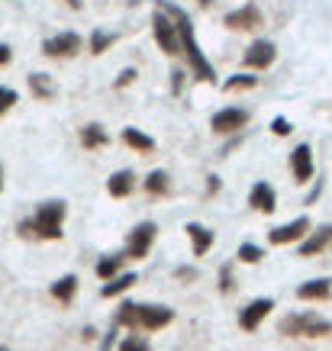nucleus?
I'll return each mask as SVG.
<instances>
[{"mask_svg":"<svg viewBox=\"0 0 332 351\" xmlns=\"http://www.w3.org/2000/svg\"><path fill=\"white\" fill-rule=\"evenodd\" d=\"M75 293H78V277L75 274H68V277H62V280L52 284V297L58 300V303H71Z\"/></svg>","mask_w":332,"mask_h":351,"instance_id":"a211bd4d","label":"nucleus"},{"mask_svg":"<svg viewBox=\"0 0 332 351\" xmlns=\"http://www.w3.org/2000/svg\"><path fill=\"white\" fill-rule=\"evenodd\" d=\"M174 313L168 306H139V316H136V329L142 332H158L165 326H171Z\"/></svg>","mask_w":332,"mask_h":351,"instance_id":"20e7f679","label":"nucleus"},{"mask_svg":"<svg viewBox=\"0 0 332 351\" xmlns=\"http://www.w3.org/2000/svg\"><path fill=\"white\" fill-rule=\"evenodd\" d=\"M271 129H274L278 136H287V132H290V123H287V119H274V123H271Z\"/></svg>","mask_w":332,"mask_h":351,"instance_id":"7c9ffc66","label":"nucleus"},{"mask_svg":"<svg viewBox=\"0 0 332 351\" xmlns=\"http://www.w3.org/2000/svg\"><path fill=\"white\" fill-rule=\"evenodd\" d=\"M136 280H139L136 274H119V277H113L107 287H104V297H119V293H126V290L132 287Z\"/></svg>","mask_w":332,"mask_h":351,"instance_id":"aec40b11","label":"nucleus"},{"mask_svg":"<svg viewBox=\"0 0 332 351\" xmlns=\"http://www.w3.org/2000/svg\"><path fill=\"white\" fill-rule=\"evenodd\" d=\"M248 123V113L246 110H223V113H216L213 117V129L216 132H236Z\"/></svg>","mask_w":332,"mask_h":351,"instance_id":"9d476101","label":"nucleus"},{"mask_svg":"<svg viewBox=\"0 0 332 351\" xmlns=\"http://www.w3.org/2000/svg\"><path fill=\"white\" fill-rule=\"evenodd\" d=\"M117 351H149V341L142 339V335H129V339L119 341Z\"/></svg>","mask_w":332,"mask_h":351,"instance_id":"bb28decb","label":"nucleus"},{"mask_svg":"<svg viewBox=\"0 0 332 351\" xmlns=\"http://www.w3.org/2000/svg\"><path fill=\"white\" fill-rule=\"evenodd\" d=\"M13 104H16V94H13L10 87H0V117H3V113H7Z\"/></svg>","mask_w":332,"mask_h":351,"instance_id":"c85d7f7f","label":"nucleus"},{"mask_svg":"<svg viewBox=\"0 0 332 351\" xmlns=\"http://www.w3.org/2000/svg\"><path fill=\"white\" fill-rule=\"evenodd\" d=\"M274 309V300H268V297H261V300H252L242 313H239V326L246 332H255L261 322L268 319V313Z\"/></svg>","mask_w":332,"mask_h":351,"instance_id":"39448f33","label":"nucleus"},{"mask_svg":"<svg viewBox=\"0 0 332 351\" xmlns=\"http://www.w3.org/2000/svg\"><path fill=\"white\" fill-rule=\"evenodd\" d=\"M0 351H7V348H3V345H0Z\"/></svg>","mask_w":332,"mask_h":351,"instance_id":"4c0bfd02","label":"nucleus"},{"mask_svg":"<svg viewBox=\"0 0 332 351\" xmlns=\"http://www.w3.org/2000/svg\"><path fill=\"white\" fill-rule=\"evenodd\" d=\"M329 293H332V280H326V277H320V280H307V284L297 287V297L300 300H326Z\"/></svg>","mask_w":332,"mask_h":351,"instance_id":"4468645a","label":"nucleus"},{"mask_svg":"<svg viewBox=\"0 0 332 351\" xmlns=\"http://www.w3.org/2000/svg\"><path fill=\"white\" fill-rule=\"evenodd\" d=\"M107 43H110V36H94V39H91V49H94V52H104Z\"/></svg>","mask_w":332,"mask_h":351,"instance_id":"c756f323","label":"nucleus"},{"mask_svg":"<svg viewBox=\"0 0 332 351\" xmlns=\"http://www.w3.org/2000/svg\"><path fill=\"white\" fill-rule=\"evenodd\" d=\"M290 168H294V178H297V181H310L313 178V155H310L307 145L294 149V155H290Z\"/></svg>","mask_w":332,"mask_h":351,"instance_id":"9b49d317","label":"nucleus"},{"mask_svg":"<svg viewBox=\"0 0 332 351\" xmlns=\"http://www.w3.org/2000/svg\"><path fill=\"white\" fill-rule=\"evenodd\" d=\"M81 142H84L87 149H97V145H104L107 142V132L100 126H84L81 129Z\"/></svg>","mask_w":332,"mask_h":351,"instance_id":"5701e85b","label":"nucleus"},{"mask_svg":"<svg viewBox=\"0 0 332 351\" xmlns=\"http://www.w3.org/2000/svg\"><path fill=\"white\" fill-rule=\"evenodd\" d=\"M62 219H64V203H43L32 223H23V235H43V239H62Z\"/></svg>","mask_w":332,"mask_h":351,"instance_id":"f257e3e1","label":"nucleus"},{"mask_svg":"<svg viewBox=\"0 0 332 351\" xmlns=\"http://www.w3.org/2000/svg\"><path fill=\"white\" fill-rule=\"evenodd\" d=\"M145 191H149V193H165V191H168V174H165V171H155V174H149Z\"/></svg>","mask_w":332,"mask_h":351,"instance_id":"b1692460","label":"nucleus"},{"mask_svg":"<svg viewBox=\"0 0 332 351\" xmlns=\"http://www.w3.org/2000/svg\"><path fill=\"white\" fill-rule=\"evenodd\" d=\"M10 62V49H7V45H0V64H7Z\"/></svg>","mask_w":332,"mask_h":351,"instance_id":"473e14b6","label":"nucleus"},{"mask_svg":"<svg viewBox=\"0 0 332 351\" xmlns=\"http://www.w3.org/2000/svg\"><path fill=\"white\" fill-rule=\"evenodd\" d=\"M248 203H252L255 210H261V213H271V210H274V191H271L268 184H255Z\"/></svg>","mask_w":332,"mask_h":351,"instance_id":"dca6fc26","label":"nucleus"},{"mask_svg":"<svg viewBox=\"0 0 332 351\" xmlns=\"http://www.w3.org/2000/svg\"><path fill=\"white\" fill-rule=\"evenodd\" d=\"M187 235H191L193 255H197V258H200V255H206V252H210V245H213V232H210V229H204V226L191 223V226H187Z\"/></svg>","mask_w":332,"mask_h":351,"instance_id":"2eb2a0df","label":"nucleus"},{"mask_svg":"<svg viewBox=\"0 0 332 351\" xmlns=\"http://www.w3.org/2000/svg\"><path fill=\"white\" fill-rule=\"evenodd\" d=\"M78 49H81V39H78L75 32H62L55 39H45V45H43L45 55H75Z\"/></svg>","mask_w":332,"mask_h":351,"instance_id":"1a4fd4ad","label":"nucleus"},{"mask_svg":"<svg viewBox=\"0 0 332 351\" xmlns=\"http://www.w3.org/2000/svg\"><path fill=\"white\" fill-rule=\"evenodd\" d=\"M29 84H32V90H36L39 97H49V94H52V84H49V81H45L43 75H32V77H29Z\"/></svg>","mask_w":332,"mask_h":351,"instance_id":"cd10ccee","label":"nucleus"},{"mask_svg":"<svg viewBox=\"0 0 332 351\" xmlns=\"http://www.w3.org/2000/svg\"><path fill=\"white\" fill-rule=\"evenodd\" d=\"M310 232V219L300 216V219H294L287 226H278V229H271V245H290V242H300L303 235Z\"/></svg>","mask_w":332,"mask_h":351,"instance_id":"6e6552de","label":"nucleus"},{"mask_svg":"<svg viewBox=\"0 0 332 351\" xmlns=\"http://www.w3.org/2000/svg\"><path fill=\"white\" fill-rule=\"evenodd\" d=\"M255 87V77H248V75H239L233 77V81H226V90L229 94H236V90H252Z\"/></svg>","mask_w":332,"mask_h":351,"instance_id":"a878e982","label":"nucleus"},{"mask_svg":"<svg viewBox=\"0 0 332 351\" xmlns=\"http://www.w3.org/2000/svg\"><path fill=\"white\" fill-rule=\"evenodd\" d=\"M0 187H3V171H0Z\"/></svg>","mask_w":332,"mask_h":351,"instance_id":"c9c22d12","label":"nucleus"},{"mask_svg":"<svg viewBox=\"0 0 332 351\" xmlns=\"http://www.w3.org/2000/svg\"><path fill=\"white\" fill-rule=\"evenodd\" d=\"M329 242H332V229H329V226H322L320 232H313L310 239L303 242V248H300V252H303V258L320 255V252H322V248H326V245H329Z\"/></svg>","mask_w":332,"mask_h":351,"instance_id":"f3484780","label":"nucleus"},{"mask_svg":"<svg viewBox=\"0 0 332 351\" xmlns=\"http://www.w3.org/2000/svg\"><path fill=\"white\" fill-rule=\"evenodd\" d=\"M155 39L168 55L181 52V36H178V26H174L165 13H155Z\"/></svg>","mask_w":332,"mask_h":351,"instance_id":"423d86ee","label":"nucleus"},{"mask_svg":"<svg viewBox=\"0 0 332 351\" xmlns=\"http://www.w3.org/2000/svg\"><path fill=\"white\" fill-rule=\"evenodd\" d=\"M239 261H246V265H258L261 261V248L252 242H246L242 248H239Z\"/></svg>","mask_w":332,"mask_h":351,"instance_id":"393cba45","label":"nucleus"},{"mask_svg":"<svg viewBox=\"0 0 332 351\" xmlns=\"http://www.w3.org/2000/svg\"><path fill=\"white\" fill-rule=\"evenodd\" d=\"M281 332L290 335V339H322V335H329L332 332V322L320 319L316 313H294L287 319L281 322Z\"/></svg>","mask_w":332,"mask_h":351,"instance_id":"f03ea898","label":"nucleus"},{"mask_svg":"<svg viewBox=\"0 0 332 351\" xmlns=\"http://www.w3.org/2000/svg\"><path fill=\"white\" fill-rule=\"evenodd\" d=\"M200 3H210V0H200Z\"/></svg>","mask_w":332,"mask_h":351,"instance_id":"e433bc0d","label":"nucleus"},{"mask_svg":"<svg viewBox=\"0 0 332 351\" xmlns=\"http://www.w3.org/2000/svg\"><path fill=\"white\" fill-rule=\"evenodd\" d=\"M132 77H136V71H126V75H119V87H123V84H129Z\"/></svg>","mask_w":332,"mask_h":351,"instance_id":"72a5a7b5","label":"nucleus"},{"mask_svg":"<svg viewBox=\"0 0 332 351\" xmlns=\"http://www.w3.org/2000/svg\"><path fill=\"white\" fill-rule=\"evenodd\" d=\"M123 142L132 145V149H139V152H152V145H155L149 136H142L139 129H123Z\"/></svg>","mask_w":332,"mask_h":351,"instance_id":"4be33fe9","label":"nucleus"},{"mask_svg":"<svg viewBox=\"0 0 332 351\" xmlns=\"http://www.w3.org/2000/svg\"><path fill=\"white\" fill-rule=\"evenodd\" d=\"M123 261H126L123 255H110V258H104V261H97V277H100V280H113V277H119Z\"/></svg>","mask_w":332,"mask_h":351,"instance_id":"6ab92c4d","label":"nucleus"},{"mask_svg":"<svg viewBox=\"0 0 332 351\" xmlns=\"http://www.w3.org/2000/svg\"><path fill=\"white\" fill-rule=\"evenodd\" d=\"M152 242H155V226L152 223H142V226H136L132 229V235H129V245H126V255L129 258H145L149 255V248H152Z\"/></svg>","mask_w":332,"mask_h":351,"instance_id":"0eeeda50","label":"nucleus"},{"mask_svg":"<svg viewBox=\"0 0 332 351\" xmlns=\"http://www.w3.org/2000/svg\"><path fill=\"white\" fill-rule=\"evenodd\" d=\"M174 20H178V36H181V45H184V52H187V58H191L193 71L204 77V81H213V68H210V62L204 58V52H200V49H197V43H193L191 23L184 20L181 13H174Z\"/></svg>","mask_w":332,"mask_h":351,"instance_id":"7ed1b4c3","label":"nucleus"},{"mask_svg":"<svg viewBox=\"0 0 332 351\" xmlns=\"http://www.w3.org/2000/svg\"><path fill=\"white\" fill-rule=\"evenodd\" d=\"M220 290H223V293L233 290V277H229V271H223V277H220Z\"/></svg>","mask_w":332,"mask_h":351,"instance_id":"2f4dec72","label":"nucleus"},{"mask_svg":"<svg viewBox=\"0 0 332 351\" xmlns=\"http://www.w3.org/2000/svg\"><path fill=\"white\" fill-rule=\"evenodd\" d=\"M129 191H132V174H129V171H117V174L110 178V193H113V197H126Z\"/></svg>","mask_w":332,"mask_h":351,"instance_id":"412c9836","label":"nucleus"},{"mask_svg":"<svg viewBox=\"0 0 332 351\" xmlns=\"http://www.w3.org/2000/svg\"><path fill=\"white\" fill-rule=\"evenodd\" d=\"M274 55H278V49L271 43H255L246 52V64H252V68H268V64L274 62Z\"/></svg>","mask_w":332,"mask_h":351,"instance_id":"f8f14e48","label":"nucleus"},{"mask_svg":"<svg viewBox=\"0 0 332 351\" xmlns=\"http://www.w3.org/2000/svg\"><path fill=\"white\" fill-rule=\"evenodd\" d=\"M258 23H261V13L255 7H242V10L226 16V26H233V29H255Z\"/></svg>","mask_w":332,"mask_h":351,"instance_id":"ddd939ff","label":"nucleus"},{"mask_svg":"<svg viewBox=\"0 0 332 351\" xmlns=\"http://www.w3.org/2000/svg\"><path fill=\"white\" fill-rule=\"evenodd\" d=\"M68 3H71V7H78V3H81V0H68Z\"/></svg>","mask_w":332,"mask_h":351,"instance_id":"f704fd0d","label":"nucleus"}]
</instances>
